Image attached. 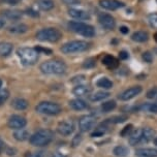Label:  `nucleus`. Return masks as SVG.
Instances as JSON below:
<instances>
[{
	"mask_svg": "<svg viewBox=\"0 0 157 157\" xmlns=\"http://www.w3.org/2000/svg\"><path fill=\"white\" fill-rule=\"evenodd\" d=\"M54 140V133L50 129H39L30 136L29 142L34 147H44Z\"/></svg>",
	"mask_w": 157,
	"mask_h": 157,
	"instance_id": "1",
	"label": "nucleus"
},
{
	"mask_svg": "<svg viewBox=\"0 0 157 157\" xmlns=\"http://www.w3.org/2000/svg\"><path fill=\"white\" fill-rule=\"evenodd\" d=\"M40 71L46 75H62L66 71L65 63L59 60L46 61L40 65Z\"/></svg>",
	"mask_w": 157,
	"mask_h": 157,
	"instance_id": "2",
	"label": "nucleus"
},
{
	"mask_svg": "<svg viewBox=\"0 0 157 157\" xmlns=\"http://www.w3.org/2000/svg\"><path fill=\"white\" fill-rule=\"evenodd\" d=\"M39 53L33 48H20L17 55L24 65H33L37 62Z\"/></svg>",
	"mask_w": 157,
	"mask_h": 157,
	"instance_id": "3",
	"label": "nucleus"
},
{
	"mask_svg": "<svg viewBox=\"0 0 157 157\" xmlns=\"http://www.w3.org/2000/svg\"><path fill=\"white\" fill-rule=\"evenodd\" d=\"M68 28L71 31L85 36V37H93L95 35V29L93 28V26L83 23V22L71 21L68 23Z\"/></svg>",
	"mask_w": 157,
	"mask_h": 157,
	"instance_id": "4",
	"label": "nucleus"
},
{
	"mask_svg": "<svg viewBox=\"0 0 157 157\" xmlns=\"http://www.w3.org/2000/svg\"><path fill=\"white\" fill-rule=\"evenodd\" d=\"M62 37V33L56 28H44L36 33V38L40 41H49V43H56Z\"/></svg>",
	"mask_w": 157,
	"mask_h": 157,
	"instance_id": "5",
	"label": "nucleus"
},
{
	"mask_svg": "<svg viewBox=\"0 0 157 157\" xmlns=\"http://www.w3.org/2000/svg\"><path fill=\"white\" fill-rule=\"evenodd\" d=\"M89 44L87 41L84 40H72L69 43L64 44L61 47V51L64 54H75V53H81L89 49Z\"/></svg>",
	"mask_w": 157,
	"mask_h": 157,
	"instance_id": "6",
	"label": "nucleus"
},
{
	"mask_svg": "<svg viewBox=\"0 0 157 157\" xmlns=\"http://www.w3.org/2000/svg\"><path fill=\"white\" fill-rule=\"evenodd\" d=\"M35 110L37 113L43 115H49V116H55L61 113L62 109L60 105L52 101H41L36 105Z\"/></svg>",
	"mask_w": 157,
	"mask_h": 157,
	"instance_id": "7",
	"label": "nucleus"
},
{
	"mask_svg": "<svg viewBox=\"0 0 157 157\" xmlns=\"http://www.w3.org/2000/svg\"><path fill=\"white\" fill-rule=\"evenodd\" d=\"M96 124V117L93 115H85L78 120V128L81 131H89Z\"/></svg>",
	"mask_w": 157,
	"mask_h": 157,
	"instance_id": "8",
	"label": "nucleus"
},
{
	"mask_svg": "<svg viewBox=\"0 0 157 157\" xmlns=\"http://www.w3.org/2000/svg\"><path fill=\"white\" fill-rule=\"evenodd\" d=\"M26 124H27V120L24 117L20 116V115H13L12 117H10V119L7 121L8 127L12 128L13 130L24 128Z\"/></svg>",
	"mask_w": 157,
	"mask_h": 157,
	"instance_id": "9",
	"label": "nucleus"
},
{
	"mask_svg": "<svg viewBox=\"0 0 157 157\" xmlns=\"http://www.w3.org/2000/svg\"><path fill=\"white\" fill-rule=\"evenodd\" d=\"M142 87L141 86H133V87H130V88L126 89L124 92H122L121 94L119 95V98L123 101H127V100H130L132 99L139 95L140 93L142 92Z\"/></svg>",
	"mask_w": 157,
	"mask_h": 157,
	"instance_id": "10",
	"label": "nucleus"
},
{
	"mask_svg": "<svg viewBox=\"0 0 157 157\" xmlns=\"http://www.w3.org/2000/svg\"><path fill=\"white\" fill-rule=\"evenodd\" d=\"M98 21L99 24L106 30H113L116 26V21H115L114 17H112L109 13H101L98 17Z\"/></svg>",
	"mask_w": 157,
	"mask_h": 157,
	"instance_id": "11",
	"label": "nucleus"
},
{
	"mask_svg": "<svg viewBox=\"0 0 157 157\" xmlns=\"http://www.w3.org/2000/svg\"><path fill=\"white\" fill-rule=\"evenodd\" d=\"M75 130V124L71 120H66V121L60 122L57 126V131L61 136H71Z\"/></svg>",
	"mask_w": 157,
	"mask_h": 157,
	"instance_id": "12",
	"label": "nucleus"
},
{
	"mask_svg": "<svg viewBox=\"0 0 157 157\" xmlns=\"http://www.w3.org/2000/svg\"><path fill=\"white\" fill-rule=\"evenodd\" d=\"M99 5L105 8V10H116L118 8H121L124 6V3L118 1V0H100Z\"/></svg>",
	"mask_w": 157,
	"mask_h": 157,
	"instance_id": "13",
	"label": "nucleus"
},
{
	"mask_svg": "<svg viewBox=\"0 0 157 157\" xmlns=\"http://www.w3.org/2000/svg\"><path fill=\"white\" fill-rule=\"evenodd\" d=\"M68 15L74 19L77 20H90V15L89 13L82 10H77V8H71L68 10Z\"/></svg>",
	"mask_w": 157,
	"mask_h": 157,
	"instance_id": "14",
	"label": "nucleus"
},
{
	"mask_svg": "<svg viewBox=\"0 0 157 157\" xmlns=\"http://www.w3.org/2000/svg\"><path fill=\"white\" fill-rule=\"evenodd\" d=\"M136 155L139 157H157V149L154 148H140L136 150Z\"/></svg>",
	"mask_w": 157,
	"mask_h": 157,
	"instance_id": "15",
	"label": "nucleus"
},
{
	"mask_svg": "<svg viewBox=\"0 0 157 157\" xmlns=\"http://www.w3.org/2000/svg\"><path fill=\"white\" fill-rule=\"evenodd\" d=\"M129 144L131 146H136L143 143V134H142V128L136 130H133L132 132L129 134Z\"/></svg>",
	"mask_w": 157,
	"mask_h": 157,
	"instance_id": "16",
	"label": "nucleus"
},
{
	"mask_svg": "<svg viewBox=\"0 0 157 157\" xmlns=\"http://www.w3.org/2000/svg\"><path fill=\"white\" fill-rule=\"evenodd\" d=\"M1 16L7 20H12V21H17L22 18V13L20 10H6L1 13Z\"/></svg>",
	"mask_w": 157,
	"mask_h": 157,
	"instance_id": "17",
	"label": "nucleus"
},
{
	"mask_svg": "<svg viewBox=\"0 0 157 157\" xmlns=\"http://www.w3.org/2000/svg\"><path fill=\"white\" fill-rule=\"evenodd\" d=\"M69 106L75 111H83L88 108V105H87L86 101H84L83 99L75 98V99H72L69 101Z\"/></svg>",
	"mask_w": 157,
	"mask_h": 157,
	"instance_id": "18",
	"label": "nucleus"
},
{
	"mask_svg": "<svg viewBox=\"0 0 157 157\" xmlns=\"http://www.w3.org/2000/svg\"><path fill=\"white\" fill-rule=\"evenodd\" d=\"M102 64H105V65L110 69H115L119 65V62H118V60L114 56L106 55L102 59Z\"/></svg>",
	"mask_w": 157,
	"mask_h": 157,
	"instance_id": "19",
	"label": "nucleus"
},
{
	"mask_svg": "<svg viewBox=\"0 0 157 157\" xmlns=\"http://www.w3.org/2000/svg\"><path fill=\"white\" fill-rule=\"evenodd\" d=\"M28 105H29V103L26 99H24V98H15V99L12 101V106L13 109H16V110H19V111H23V110H26L28 108Z\"/></svg>",
	"mask_w": 157,
	"mask_h": 157,
	"instance_id": "20",
	"label": "nucleus"
},
{
	"mask_svg": "<svg viewBox=\"0 0 157 157\" xmlns=\"http://www.w3.org/2000/svg\"><path fill=\"white\" fill-rule=\"evenodd\" d=\"M155 130L151 127H145L142 128V134H143V143H148L155 137Z\"/></svg>",
	"mask_w": 157,
	"mask_h": 157,
	"instance_id": "21",
	"label": "nucleus"
},
{
	"mask_svg": "<svg viewBox=\"0 0 157 157\" xmlns=\"http://www.w3.org/2000/svg\"><path fill=\"white\" fill-rule=\"evenodd\" d=\"M13 46L10 43L2 41L0 43V57H7L13 52Z\"/></svg>",
	"mask_w": 157,
	"mask_h": 157,
	"instance_id": "22",
	"label": "nucleus"
},
{
	"mask_svg": "<svg viewBox=\"0 0 157 157\" xmlns=\"http://www.w3.org/2000/svg\"><path fill=\"white\" fill-rule=\"evenodd\" d=\"M91 91V88L86 85H77L72 90V93L77 96H84V95L89 94Z\"/></svg>",
	"mask_w": 157,
	"mask_h": 157,
	"instance_id": "23",
	"label": "nucleus"
},
{
	"mask_svg": "<svg viewBox=\"0 0 157 157\" xmlns=\"http://www.w3.org/2000/svg\"><path fill=\"white\" fill-rule=\"evenodd\" d=\"M148 38H149V35L146 31H136L131 35V39L136 43H145L148 40Z\"/></svg>",
	"mask_w": 157,
	"mask_h": 157,
	"instance_id": "24",
	"label": "nucleus"
},
{
	"mask_svg": "<svg viewBox=\"0 0 157 157\" xmlns=\"http://www.w3.org/2000/svg\"><path fill=\"white\" fill-rule=\"evenodd\" d=\"M27 30H28V26L25 24H17L8 27V31L15 33V34H22V33L27 32Z\"/></svg>",
	"mask_w": 157,
	"mask_h": 157,
	"instance_id": "25",
	"label": "nucleus"
},
{
	"mask_svg": "<svg viewBox=\"0 0 157 157\" xmlns=\"http://www.w3.org/2000/svg\"><path fill=\"white\" fill-rule=\"evenodd\" d=\"M13 137L19 142H24L26 141L27 139H29V132L24 129V128H21V129H17L13 133Z\"/></svg>",
	"mask_w": 157,
	"mask_h": 157,
	"instance_id": "26",
	"label": "nucleus"
},
{
	"mask_svg": "<svg viewBox=\"0 0 157 157\" xmlns=\"http://www.w3.org/2000/svg\"><path fill=\"white\" fill-rule=\"evenodd\" d=\"M37 4L40 10H51L54 8V1L53 0H37Z\"/></svg>",
	"mask_w": 157,
	"mask_h": 157,
	"instance_id": "27",
	"label": "nucleus"
},
{
	"mask_svg": "<svg viewBox=\"0 0 157 157\" xmlns=\"http://www.w3.org/2000/svg\"><path fill=\"white\" fill-rule=\"evenodd\" d=\"M110 96V93L109 92H105V91H98L96 93L90 95V100L91 101H100V100H103L105 98H108Z\"/></svg>",
	"mask_w": 157,
	"mask_h": 157,
	"instance_id": "28",
	"label": "nucleus"
},
{
	"mask_svg": "<svg viewBox=\"0 0 157 157\" xmlns=\"http://www.w3.org/2000/svg\"><path fill=\"white\" fill-rule=\"evenodd\" d=\"M114 154L118 157H125L129 154V149L125 146H117L114 148Z\"/></svg>",
	"mask_w": 157,
	"mask_h": 157,
	"instance_id": "29",
	"label": "nucleus"
},
{
	"mask_svg": "<svg viewBox=\"0 0 157 157\" xmlns=\"http://www.w3.org/2000/svg\"><path fill=\"white\" fill-rule=\"evenodd\" d=\"M96 85L97 87L102 89H111L113 87V82L111 80H109L108 78H100L96 82Z\"/></svg>",
	"mask_w": 157,
	"mask_h": 157,
	"instance_id": "30",
	"label": "nucleus"
},
{
	"mask_svg": "<svg viewBox=\"0 0 157 157\" xmlns=\"http://www.w3.org/2000/svg\"><path fill=\"white\" fill-rule=\"evenodd\" d=\"M116 101H114V100H109V101H105L103 102L101 105V110L103 113H110L114 110L115 108H116Z\"/></svg>",
	"mask_w": 157,
	"mask_h": 157,
	"instance_id": "31",
	"label": "nucleus"
},
{
	"mask_svg": "<svg viewBox=\"0 0 157 157\" xmlns=\"http://www.w3.org/2000/svg\"><path fill=\"white\" fill-rule=\"evenodd\" d=\"M140 109H141V110L148 111V112H150V113H153V114H157V102L146 103V105H143Z\"/></svg>",
	"mask_w": 157,
	"mask_h": 157,
	"instance_id": "32",
	"label": "nucleus"
},
{
	"mask_svg": "<svg viewBox=\"0 0 157 157\" xmlns=\"http://www.w3.org/2000/svg\"><path fill=\"white\" fill-rule=\"evenodd\" d=\"M148 21H149V24L151 25V27L157 29V13H150V15L148 16Z\"/></svg>",
	"mask_w": 157,
	"mask_h": 157,
	"instance_id": "33",
	"label": "nucleus"
},
{
	"mask_svg": "<svg viewBox=\"0 0 157 157\" xmlns=\"http://www.w3.org/2000/svg\"><path fill=\"white\" fill-rule=\"evenodd\" d=\"M8 97H10V92H8L6 89L0 90V105H3V103L8 99Z\"/></svg>",
	"mask_w": 157,
	"mask_h": 157,
	"instance_id": "34",
	"label": "nucleus"
},
{
	"mask_svg": "<svg viewBox=\"0 0 157 157\" xmlns=\"http://www.w3.org/2000/svg\"><path fill=\"white\" fill-rule=\"evenodd\" d=\"M95 64H96V62H95V59L94 58H89V59H87V60L84 61L83 67L84 68H93V67L95 66Z\"/></svg>",
	"mask_w": 157,
	"mask_h": 157,
	"instance_id": "35",
	"label": "nucleus"
},
{
	"mask_svg": "<svg viewBox=\"0 0 157 157\" xmlns=\"http://www.w3.org/2000/svg\"><path fill=\"white\" fill-rule=\"evenodd\" d=\"M131 131H132V125L129 124V125L125 126V127L123 128L122 131L120 132V136H123V137H125V136H129V134L131 133Z\"/></svg>",
	"mask_w": 157,
	"mask_h": 157,
	"instance_id": "36",
	"label": "nucleus"
},
{
	"mask_svg": "<svg viewBox=\"0 0 157 157\" xmlns=\"http://www.w3.org/2000/svg\"><path fill=\"white\" fill-rule=\"evenodd\" d=\"M143 60L145 61V62H147V63H152V61H153V55H152V53L151 52H145V53H143Z\"/></svg>",
	"mask_w": 157,
	"mask_h": 157,
	"instance_id": "37",
	"label": "nucleus"
},
{
	"mask_svg": "<svg viewBox=\"0 0 157 157\" xmlns=\"http://www.w3.org/2000/svg\"><path fill=\"white\" fill-rule=\"evenodd\" d=\"M110 121L109 122H112V123H122L127 120V117L126 116H118V117H114V118H111L109 119Z\"/></svg>",
	"mask_w": 157,
	"mask_h": 157,
	"instance_id": "38",
	"label": "nucleus"
},
{
	"mask_svg": "<svg viewBox=\"0 0 157 157\" xmlns=\"http://www.w3.org/2000/svg\"><path fill=\"white\" fill-rule=\"evenodd\" d=\"M35 50L38 53H44V54H46V55H51L52 53H53L52 50L48 49V48H43V47H36Z\"/></svg>",
	"mask_w": 157,
	"mask_h": 157,
	"instance_id": "39",
	"label": "nucleus"
},
{
	"mask_svg": "<svg viewBox=\"0 0 157 157\" xmlns=\"http://www.w3.org/2000/svg\"><path fill=\"white\" fill-rule=\"evenodd\" d=\"M147 97H148V98H150V99H152V98L157 97V88H153V89H151L150 91H148Z\"/></svg>",
	"mask_w": 157,
	"mask_h": 157,
	"instance_id": "40",
	"label": "nucleus"
},
{
	"mask_svg": "<svg viewBox=\"0 0 157 157\" xmlns=\"http://www.w3.org/2000/svg\"><path fill=\"white\" fill-rule=\"evenodd\" d=\"M105 130H102V129H100V127L99 128H97L96 130L94 131L93 133L91 134V136H101L102 134H105Z\"/></svg>",
	"mask_w": 157,
	"mask_h": 157,
	"instance_id": "41",
	"label": "nucleus"
},
{
	"mask_svg": "<svg viewBox=\"0 0 157 157\" xmlns=\"http://www.w3.org/2000/svg\"><path fill=\"white\" fill-rule=\"evenodd\" d=\"M119 57H120V59H122V60H125V59L128 58V53L125 52V51L120 52L119 53Z\"/></svg>",
	"mask_w": 157,
	"mask_h": 157,
	"instance_id": "42",
	"label": "nucleus"
},
{
	"mask_svg": "<svg viewBox=\"0 0 157 157\" xmlns=\"http://www.w3.org/2000/svg\"><path fill=\"white\" fill-rule=\"evenodd\" d=\"M2 1L7 4H10V5H16V4H18V2L20 0H2Z\"/></svg>",
	"mask_w": 157,
	"mask_h": 157,
	"instance_id": "43",
	"label": "nucleus"
},
{
	"mask_svg": "<svg viewBox=\"0 0 157 157\" xmlns=\"http://www.w3.org/2000/svg\"><path fill=\"white\" fill-rule=\"evenodd\" d=\"M27 15H31L33 17H38V13L33 10H27Z\"/></svg>",
	"mask_w": 157,
	"mask_h": 157,
	"instance_id": "44",
	"label": "nucleus"
},
{
	"mask_svg": "<svg viewBox=\"0 0 157 157\" xmlns=\"http://www.w3.org/2000/svg\"><path fill=\"white\" fill-rule=\"evenodd\" d=\"M128 31H129V29H128L126 26H121L120 27V32H122L123 34H126V33H128Z\"/></svg>",
	"mask_w": 157,
	"mask_h": 157,
	"instance_id": "45",
	"label": "nucleus"
},
{
	"mask_svg": "<svg viewBox=\"0 0 157 157\" xmlns=\"http://www.w3.org/2000/svg\"><path fill=\"white\" fill-rule=\"evenodd\" d=\"M44 153L43 151H39V152H36L35 154H33V155H31V157H44Z\"/></svg>",
	"mask_w": 157,
	"mask_h": 157,
	"instance_id": "46",
	"label": "nucleus"
},
{
	"mask_svg": "<svg viewBox=\"0 0 157 157\" xmlns=\"http://www.w3.org/2000/svg\"><path fill=\"white\" fill-rule=\"evenodd\" d=\"M4 147H5V144H4V142L2 141L1 139H0V154H1V152H2V151H3Z\"/></svg>",
	"mask_w": 157,
	"mask_h": 157,
	"instance_id": "47",
	"label": "nucleus"
},
{
	"mask_svg": "<svg viewBox=\"0 0 157 157\" xmlns=\"http://www.w3.org/2000/svg\"><path fill=\"white\" fill-rule=\"evenodd\" d=\"M4 25H5L4 20H1V19H0V29H1V28H3V27H4Z\"/></svg>",
	"mask_w": 157,
	"mask_h": 157,
	"instance_id": "48",
	"label": "nucleus"
},
{
	"mask_svg": "<svg viewBox=\"0 0 157 157\" xmlns=\"http://www.w3.org/2000/svg\"><path fill=\"white\" fill-rule=\"evenodd\" d=\"M154 39H155V41L157 43V32L155 33V34H154Z\"/></svg>",
	"mask_w": 157,
	"mask_h": 157,
	"instance_id": "49",
	"label": "nucleus"
},
{
	"mask_svg": "<svg viewBox=\"0 0 157 157\" xmlns=\"http://www.w3.org/2000/svg\"><path fill=\"white\" fill-rule=\"evenodd\" d=\"M154 143H155V145L157 146V137H156V139H155V140H154Z\"/></svg>",
	"mask_w": 157,
	"mask_h": 157,
	"instance_id": "50",
	"label": "nucleus"
},
{
	"mask_svg": "<svg viewBox=\"0 0 157 157\" xmlns=\"http://www.w3.org/2000/svg\"><path fill=\"white\" fill-rule=\"evenodd\" d=\"M1 86H2V81L0 80V87H1Z\"/></svg>",
	"mask_w": 157,
	"mask_h": 157,
	"instance_id": "51",
	"label": "nucleus"
},
{
	"mask_svg": "<svg viewBox=\"0 0 157 157\" xmlns=\"http://www.w3.org/2000/svg\"><path fill=\"white\" fill-rule=\"evenodd\" d=\"M68 1H71V2H75V1H77V0H68Z\"/></svg>",
	"mask_w": 157,
	"mask_h": 157,
	"instance_id": "52",
	"label": "nucleus"
}]
</instances>
